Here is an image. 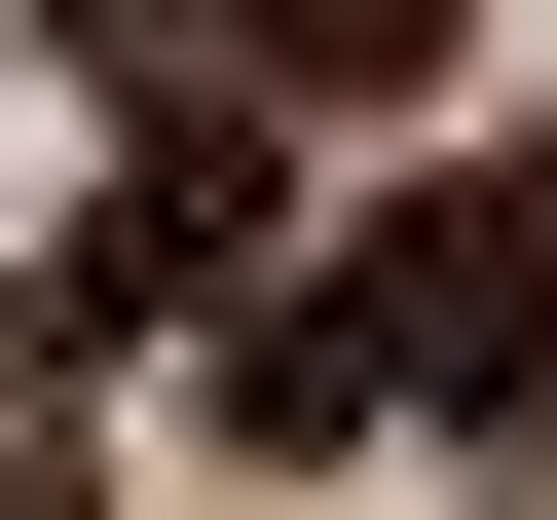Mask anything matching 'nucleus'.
Returning <instances> with one entry per match:
<instances>
[{
  "label": "nucleus",
  "instance_id": "f257e3e1",
  "mask_svg": "<svg viewBox=\"0 0 557 520\" xmlns=\"http://www.w3.org/2000/svg\"><path fill=\"white\" fill-rule=\"evenodd\" d=\"M372 409H557V112L483 186H372L298 298H223V446H372Z\"/></svg>",
  "mask_w": 557,
  "mask_h": 520
},
{
  "label": "nucleus",
  "instance_id": "f03ea898",
  "mask_svg": "<svg viewBox=\"0 0 557 520\" xmlns=\"http://www.w3.org/2000/svg\"><path fill=\"white\" fill-rule=\"evenodd\" d=\"M223 260H260V112H149V149H112V223H75V335L223 298Z\"/></svg>",
  "mask_w": 557,
  "mask_h": 520
},
{
  "label": "nucleus",
  "instance_id": "7ed1b4c3",
  "mask_svg": "<svg viewBox=\"0 0 557 520\" xmlns=\"http://www.w3.org/2000/svg\"><path fill=\"white\" fill-rule=\"evenodd\" d=\"M223 75H260V112H409V75H446V0H223Z\"/></svg>",
  "mask_w": 557,
  "mask_h": 520
},
{
  "label": "nucleus",
  "instance_id": "20e7f679",
  "mask_svg": "<svg viewBox=\"0 0 557 520\" xmlns=\"http://www.w3.org/2000/svg\"><path fill=\"white\" fill-rule=\"evenodd\" d=\"M38 38H149V0H38Z\"/></svg>",
  "mask_w": 557,
  "mask_h": 520
}]
</instances>
